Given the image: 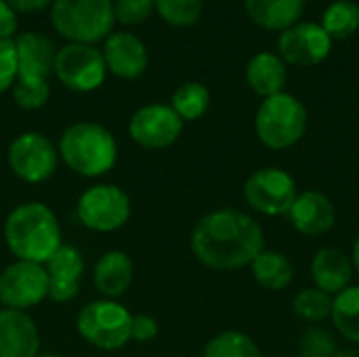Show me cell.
<instances>
[{"mask_svg":"<svg viewBox=\"0 0 359 357\" xmlns=\"http://www.w3.org/2000/svg\"><path fill=\"white\" fill-rule=\"evenodd\" d=\"M278 50L282 61L299 67H311L330 55L332 38L318 23H294L280 34Z\"/></svg>","mask_w":359,"mask_h":357,"instance_id":"13","label":"cell"},{"mask_svg":"<svg viewBox=\"0 0 359 357\" xmlns=\"http://www.w3.org/2000/svg\"><path fill=\"white\" fill-rule=\"evenodd\" d=\"M160 328H158V322L151 318V316H145V314H137L133 316V330H130V341H137V343H149L158 337Z\"/></svg>","mask_w":359,"mask_h":357,"instance_id":"34","label":"cell"},{"mask_svg":"<svg viewBox=\"0 0 359 357\" xmlns=\"http://www.w3.org/2000/svg\"><path fill=\"white\" fill-rule=\"evenodd\" d=\"M50 97V84L40 76H17L13 84V99L23 109H40Z\"/></svg>","mask_w":359,"mask_h":357,"instance_id":"30","label":"cell"},{"mask_svg":"<svg viewBox=\"0 0 359 357\" xmlns=\"http://www.w3.org/2000/svg\"><path fill=\"white\" fill-rule=\"evenodd\" d=\"M339 351L337 339L330 330L322 326H311L303 332L299 343L301 357H334Z\"/></svg>","mask_w":359,"mask_h":357,"instance_id":"31","label":"cell"},{"mask_svg":"<svg viewBox=\"0 0 359 357\" xmlns=\"http://www.w3.org/2000/svg\"><path fill=\"white\" fill-rule=\"evenodd\" d=\"M78 221L93 231H116L126 225L130 217V198L118 185H93L76 204Z\"/></svg>","mask_w":359,"mask_h":357,"instance_id":"7","label":"cell"},{"mask_svg":"<svg viewBox=\"0 0 359 357\" xmlns=\"http://www.w3.org/2000/svg\"><path fill=\"white\" fill-rule=\"evenodd\" d=\"M297 196V181L280 168H261L252 173L244 185L248 206L267 217L288 215Z\"/></svg>","mask_w":359,"mask_h":357,"instance_id":"11","label":"cell"},{"mask_svg":"<svg viewBox=\"0 0 359 357\" xmlns=\"http://www.w3.org/2000/svg\"><path fill=\"white\" fill-rule=\"evenodd\" d=\"M208 105H210V90L202 82H185L172 93L170 107L177 112V116L183 122L202 118Z\"/></svg>","mask_w":359,"mask_h":357,"instance_id":"25","label":"cell"},{"mask_svg":"<svg viewBox=\"0 0 359 357\" xmlns=\"http://www.w3.org/2000/svg\"><path fill=\"white\" fill-rule=\"evenodd\" d=\"M183 133V120L166 103H149L139 107L130 122L128 135L145 149H166Z\"/></svg>","mask_w":359,"mask_h":357,"instance_id":"12","label":"cell"},{"mask_svg":"<svg viewBox=\"0 0 359 357\" xmlns=\"http://www.w3.org/2000/svg\"><path fill=\"white\" fill-rule=\"evenodd\" d=\"M286 78H288L286 63L282 61L280 55H273V53L263 50V53H257L248 61L246 82L263 99H267L271 95H278V93H284Z\"/></svg>","mask_w":359,"mask_h":357,"instance_id":"21","label":"cell"},{"mask_svg":"<svg viewBox=\"0 0 359 357\" xmlns=\"http://www.w3.org/2000/svg\"><path fill=\"white\" fill-rule=\"evenodd\" d=\"M48 276V299L55 303H67L78 297L80 278L84 274V259L78 248L61 244L57 252L44 263Z\"/></svg>","mask_w":359,"mask_h":357,"instance_id":"15","label":"cell"},{"mask_svg":"<svg viewBox=\"0 0 359 357\" xmlns=\"http://www.w3.org/2000/svg\"><path fill=\"white\" fill-rule=\"evenodd\" d=\"M135 280V265L133 259L122 252V250H109L105 252L93 271V282L95 288L105 297V299H118L122 297Z\"/></svg>","mask_w":359,"mask_h":357,"instance_id":"19","label":"cell"},{"mask_svg":"<svg viewBox=\"0 0 359 357\" xmlns=\"http://www.w3.org/2000/svg\"><path fill=\"white\" fill-rule=\"evenodd\" d=\"M76 328L80 337L93 347L103 351H116L130 341L133 314L111 299L93 301L80 309Z\"/></svg>","mask_w":359,"mask_h":357,"instance_id":"6","label":"cell"},{"mask_svg":"<svg viewBox=\"0 0 359 357\" xmlns=\"http://www.w3.org/2000/svg\"><path fill=\"white\" fill-rule=\"evenodd\" d=\"M19 76L17 67V50L13 38H0V95L13 88Z\"/></svg>","mask_w":359,"mask_h":357,"instance_id":"33","label":"cell"},{"mask_svg":"<svg viewBox=\"0 0 359 357\" xmlns=\"http://www.w3.org/2000/svg\"><path fill=\"white\" fill-rule=\"evenodd\" d=\"M50 23L69 42H101L116 23L114 0H55L50 4Z\"/></svg>","mask_w":359,"mask_h":357,"instance_id":"4","label":"cell"},{"mask_svg":"<svg viewBox=\"0 0 359 357\" xmlns=\"http://www.w3.org/2000/svg\"><path fill=\"white\" fill-rule=\"evenodd\" d=\"M351 261H353V269L359 274V236L353 244V252H351Z\"/></svg>","mask_w":359,"mask_h":357,"instance_id":"38","label":"cell"},{"mask_svg":"<svg viewBox=\"0 0 359 357\" xmlns=\"http://www.w3.org/2000/svg\"><path fill=\"white\" fill-rule=\"evenodd\" d=\"M15 50H17V67L19 76H40L46 78L57 59L55 44L40 34L34 32H21L17 38H13Z\"/></svg>","mask_w":359,"mask_h":357,"instance_id":"20","label":"cell"},{"mask_svg":"<svg viewBox=\"0 0 359 357\" xmlns=\"http://www.w3.org/2000/svg\"><path fill=\"white\" fill-rule=\"evenodd\" d=\"M40 332L27 311H0V357H38Z\"/></svg>","mask_w":359,"mask_h":357,"instance_id":"16","label":"cell"},{"mask_svg":"<svg viewBox=\"0 0 359 357\" xmlns=\"http://www.w3.org/2000/svg\"><path fill=\"white\" fill-rule=\"evenodd\" d=\"M292 225L305 236H324L334 227L337 210L332 200L322 191H303L297 196L290 213Z\"/></svg>","mask_w":359,"mask_h":357,"instance_id":"17","label":"cell"},{"mask_svg":"<svg viewBox=\"0 0 359 357\" xmlns=\"http://www.w3.org/2000/svg\"><path fill=\"white\" fill-rule=\"evenodd\" d=\"M53 72L65 88L76 93H90L105 82L107 67L103 53L95 44L69 42L57 50Z\"/></svg>","mask_w":359,"mask_h":357,"instance_id":"8","label":"cell"},{"mask_svg":"<svg viewBox=\"0 0 359 357\" xmlns=\"http://www.w3.org/2000/svg\"><path fill=\"white\" fill-rule=\"evenodd\" d=\"M48 299V276L44 265L15 261L0 274V303L4 309L27 311Z\"/></svg>","mask_w":359,"mask_h":357,"instance_id":"10","label":"cell"},{"mask_svg":"<svg viewBox=\"0 0 359 357\" xmlns=\"http://www.w3.org/2000/svg\"><path fill=\"white\" fill-rule=\"evenodd\" d=\"M17 25H19L17 13L6 0H0V38H13Z\"/></svg>","mask_w":359,"mask_h":357,"instance_id":"35","label":"cell"},{"mask_svg":"<svg viewBox=\"0 0 359 357\" xmlns=\"http://www.w3.org/2000/svg\"><path fill=\"white\" fill-rule=\"evenodd\" d=\"M38 357H61V356H55V353H46V356H38Z\"/></svg>","mask_w":359,"mask_h":357,"instance_id":"39","label":"cell"},{"mask_svg":"<svg viewBox=\"0 0 359 357\" xmlns=\"http://www.w3.org/2000/svg\"><path fill=\"white\" fill-rule=\"evenodd\" d=\"M156 13L175 27H189L200 21L204 2L202 0H154Z\"/></svg>","mask_w":359,"mask_h":357,"instance_id":"29","label":"cell"},{"mask_svg":"<svg viewBox=\"0 0 359 357\" xmlns=\"http://www.w3.org/2000/svg\"><path fill=\"white\" fill-rule=\"evenodd\" d=\"M250 269L252 278L271 292L286 290L294 280V267L290 259L276 250H261L250 263Z\"/></svg>","mask_w":359,"mask_h":357,"instance_id":"23","label":"cell"},{"mask_svg":"<svg viewBox=\"0 0 359 357\" xmlns=\"http://www.w3.org/2000/svg\"><path fill=\"white\" fill-rule=\"evenodd\" d=\"M8 166L25 183H42L57 170L59 149L40 133H23L8 145Z\"/></svg>","mask_w":359,"mask_h":357,"instance_id":"9","label":"cell"},{"mask_svg":"<svg viewBox=\"0 0 359 357\" xmlns=\"http://www.w3.org/2000/svg\"><path fill=\"white\" fill-rule=\"evenodd\" d=\"M255 130L259 141L269 149H288L307 130V109L294 95H271L257 109Z\"/></svg>","mask_w":359,"mask_h":357,"instance_id":"5","label":"cell"},{"mask_svg":"<svg viewBox=\"0 0 359 357\" xmlns=\"http://www.w3.org/2000/svg\"><path fill=\"white\" fill-rule=\"evenodd\" d=\"M322 27L330 38L337 40L353 36L359 27V6L353 0L332 2L322 17Z\"/></svg>","mask_w":359,"mask_h":357,"instance_id":"26","label":"cell"},{"mask_svg":"<svg viewBox=\"0 0 359 357\" xmlns=\"http://www.w3.org/2000/svg\"><path fill=\"white\" fill-rule=\"evenodd\" d=\"M154 0H116L114 15L124 25H139L154 13Z\"/></svg>","mask_w":359,"mask_h":357,"instance_id":"32","label":"cell"},{"mask_svg":"<svg viewBox=\"0 0 359 357\" xmlns=\"http://www.w3.org/2000/svg\"><path fill=\"white\" fill-rule=\"evenodd\" d=\"M334 357H359V347H347V349H339Z\"/></svg>","mask_w":359,"mask_h":357,"instance_id":"37","label":"cell"},{"mask_svg":"<svg viewBox=\"0 0 359 357\" xmlns=\"http://www.w3.org/2000/svg\"><path fill=\"white\" fill-rule=\"evenodd\" d=\"M332 297L326 295L320 288H305L301 290L294 301H292V311L297 318L305 320V322H322L326 318H330L332 314Z\"/></svg>","mask_w":359,"mask_h":357,"instance_id":"28","label":"cell"},{"mask_svg":"<svg viewBox=\"0 0 359 357\" xmlns=\"http://www.w3.org/2000/svg\"><path fill=\"white\" fill-rule=\"evenodd\" d=\"M4 240L17 261L44 265L61 246V227L48 206L25 202L6 217Z\"/></svg>","mask_w":359,"mask_h":357,"instance_id":"2","label":"cell"},{"mask_svg":"<svg viewBox=\"0 0 359 357\" xmlns=\"http://www.w3.org/2000/svg\"><path fill=\"white\" fill-rule=\"evenodd\" d=\"M204 357H263V353L248 335L240 330H225L206 343Z\"/></svg>","mask_w":359,"mask_h":357,"instance_id":"27","label":"cell"},{"mask_svg":"<svg viewBox=\"0 0 359 357\" xmlns=\"http://www.w3.org/2000/svg\"><path fill=\"white\" fill-rule=\"evenodd\" d=\"M330 318L341 337L359 347V286H349L337 295Z\"/></svg>","mask_w":359,"mask_h":357,"instance_id":"24","label":"cell"},{"mask_svg":"<svg viewBox=\"0 0 359 357\" xmlns=\"http://www.w3.org/2000/svg\"><path fill=\"white\" fill-rule=\"evenodd\" d=\"M196 259L217 271H233L250 265L265 250L263 227L246 213L219 208L204 215L191 231Z\"/></svg>","mask_w":359,"mask_h":357,"instance_id":"1","label":"cell"},{"mask_svg":"<svg viewBox=\"0 0 359 357\" xmlns=\"http://www.w3.org/2000/svg\"><path fill=\"white\" fill-rule=\"evenodd\" d=\"M103 59L107 72L124 80H137L143 76L149 63L143 40L130 32H111L103 44Z\"/></svg>","mask_w":359,"mask_h":357,"instance_id":"14","label":"cell"},{"mask_svg":"<svg viewBox=\"0 0 359 357\" xmlns=\"http://www.w3.org/2000/svg\"><path fill=\"white\" fill-rule=\"evenodd\" d=\"M59 158L80 177H101L114 168L118 143L105 126L97 122H76L61 135Z\"/></svg>","mask_w":359,"mask_h":357,"instance_id":"3","label":"cell"},{"mask_svg":"<svg viewBox=\"0 0 359 357\" xmlns=\"http://www.w3.org/2000/svg\"><path fill=\"white\" fill-rule=\"evenodd\" d=\"M353 271L355 269L351 257L337 246L320 248L311 261V278L316 288L324 290L330 297L349 288Z\"/></svg>","mask_w":359,"mask_h":357,"instance_id":"18","label":"cell"},{"mask_svg":"<svg viewBox=\"0 0 359 357\" xmlns=\"http://www.w3.org/2000/svg\"><path fill=\"white\" fill-rule=\"evenodd\" d=\"M305 0H246V15L252 23L265 29L284 32L303 15Z\"/></svg>","mask_w":359,"mask_h":357,"instance_id":"22","label":"cell"},{"mask_svg":"<svg viewBox=\"0 0 359 357\" xmlns=\"http://www.w3.org/2000/svg\"><path fill=\"white\" fill-rule=\"evenodd\" d=\"M15 13H25V15H32V13H40L44 8H48L55 0H6Z\"/></svg>","mask_w":359,"mask_h":357,"instance_id":"36","label":"cell"}]
</instances>
